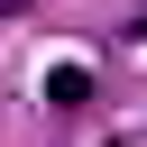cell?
I'll list each match as a JSON object with an SVG mask.
<instances>
[{
  "label": "cell",
  "mask_w": 147,
  "mask_h": 147,
  "mask_svg": "<svg viewBox=\"0 0 147 147\" xmlns=\"http://www.w3.org/2000/svg\"><path fill=\"white\" fill-rule=\"evenodd\" d=\"M0 9H37V0H0Z\"/></svg>",
  "instance_id": "cell-2"
},
{
  "label": "cell",
  "mask_w": 147,
  "mask_h": 147,
  "mask_svg": "<svg viewBox=\"0 0 147 147\" xmlns=\"http://www.w3.org/2000/svg\"><path fill=\"white\" fill-rule=\"evenodd\" d=\"M46 101H92V74H74V64H55V74H46Z\"/></svg>",
  "instance_id": "cell-1"
}]
</instances>
